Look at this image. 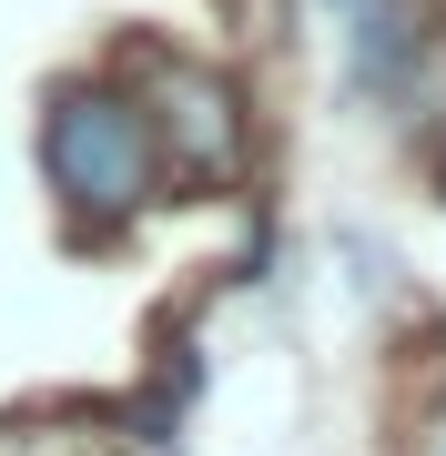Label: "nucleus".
I'll use <instances>...</instances> for the list:
<instances>
[{"instance_id":"nucleus-1","label":"nucleus","mask_w":446,"mask_h":456,"mask_svg":"<svg viewBox=\"0 0 446 456\" xmlns=\"http://www.w3.org/2000/svg\"><path fill=\"white\" fill-rule=\"evenodd\" d=\"M41 163L92 224H122L142 193H152V132L133 102L112 92H61L51 102V132H41Z\"/></svg>"},{"instance_id":"nucleus-2","label":"nucleus","mask_w":446,"mask_h":456,"mask_svg":"<svg viewBox=\"0 0 446 456\" xmlns=\"http://www.w3.org/2000/svg\"><path fill=\"white\" fill-rule=\"evenodd\" d=\"M163 132L182 152V173H223L233 163V92L214 82V71H163Z\"/></svg>"},{"instance_id":"nucleus-3","label":"nucleus","mask_w":446,"mask_h":456,"mask_svg":"<svg viewBox=\"0 0 446 456\" xmlns=\"http://www.w3.org/2000/svg\"><path fill=\"white\" fill-rule=\"evenodd\" d=\"M416 51H426V20L406 0H355V82L365 92H396L416 71Z\"/></svg>"}]
</instances>
